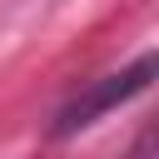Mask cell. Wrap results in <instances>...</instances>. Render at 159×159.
<instances>
[{
    "label": "cell",
    "instance_id": "6da1fadb",
    "mask_svg": "<svg viewBox=\"0 0 159 159\" xmlns=\"http://www.w3.org/2000/svg\"><path fill=\"white\" fill-rule=\"evenodd\" d=\"M149 80H154V55L144 50L134 65H124V70H114V75H99V80H89L80 94H70V99L55 109L50 134H55V139H70V134L89 129L94 119H104V114H109V109H119L124 99L144 94V89H149Z\"/></svg>",
    "mask_w": 159,
    "mask_h": 159
}]
</instances>
